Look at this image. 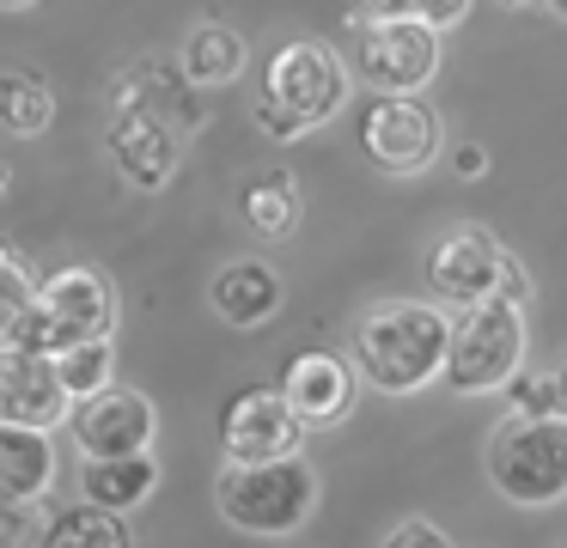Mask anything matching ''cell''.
I'll list each match as a JSON object with an SVG mask.
<instances>
[{
    "mask_svg": "<svg viewBox=\"0 0 567 548\" xmlns=\"http://www.w3.org/2000/svg\"><path fill=\"white\" fill-rule=\"evenodd\" d=\"M452 360V317L427 299H379L354 323V365L384 396H415Z\"/></svg>",
    "mask_w": 567,
    "mask_h": 548,
    "instance_id": "6da1fadb",
    "label": "cell"
},
{
    "mask_svg": "<svg viewBox=\"0 0 567 548\" xmlns=\"http://www.w3.org/2000/svg\"><path fill=\"white\" fill-rule=\"evenodd\" d=\"M342 104H348V61L318 37H293L262 68L257 128L269 141H299L306 128H323Z\"/></svg>",
    "mask_w": 567,
    "mask_h": 548,
    "instance_id": "7a4b0ae2",
    "label": "cell"
},
{
    "mask_svg": "<svg viewBox=\"0 0 567 548\" xmlns=\"http://www.w3.org/2000/svg\"><path fill=\"white\" fill-rule=\"evenodd\" d=\"M214 506L245 536H293L318 506V469L299 451L269 463H226L214 482Z\"/></svg>",
    "mask_w": 567,
    "mask_h": 548,
    "instance_id": "3957f363",
    "label": "cell"
},
{
    "mask_svg": "<svg viewBox=\"0 0 567 548\" xmlns=\"http://www.w3.org/2000/svg\"><path fill=\"white\" fill-rule=\"evenodd\" d=\"M488 482L513 506L567 499V414H506L488 433Z\"/></svg>",
    "mask_w": 567,
    "mask_h": 548,
    "instance_id": "277c9868",
    "label": "cell"
},
{
    "mask_svg": "<svg viewBox=\"0 0 567 548\" xmlns=\"http://www.w3.org/2000/svg\"><path fill=\"white\" fill-rule=\"evenodd\" d=\"M525 365V304L513 299H482L452 317V360L445 384L457 396H494L506 390Z\"/></svg>",
    "mask_w": 567,
    "mask_h": 548,
    "instance_id": "5b68a950",
    "label": "cell"
},
{
    "mask_svg": "<svg viewBox=\"0 0 567 548\" xmlns=\"http://www.w3.org/2000/svg\"><path fill=\"white\" fill-rule=\"evenodd\" d=\"M427 287H433V299L452 304V311L482 304V299H513V304L530 299L525 262L482 226H457L433 244L427 250Z\"/></svg>",
    "mask_w": 567,
    "mask_h": 548,
    "instance_id": "8992f818",
    "label": "cell"
},
{
    "mask_svg": "<svg viewBox=\"0 0 567 548\" xmlns=\"http://www.w3.org/2000/svg\"><path fill=\"white\" fill-rule=\"evenodd\" d=\"M116 329V287L104 268L74 262V268H55L50 280L38 287V317H31L25 341L19 348H38V353H62L80 348V341H99Z\"/></svg>",
    "mask_w": 567,
    "mask_h": 548,
    "instance_id": "52a82bcc",
    "label": "cell"
},
{
    "mask_svg": "<svg viewBox=\"0 0 567 548\" xmlns=\"http://www.w3.org/2000/svg\"><path fill=\"white\" fill-rule=\"evenodd\" d=\"M354 73L372 92H421L440 73V24L354 19Z\"/></svg>",
    "mask_w": 567,
    "mask_h": 548,
    "instance_id": "ba28073f",
    "label": "cell"
},
{
    "mask_svg": "<svg viewBox=\"0 0 567 548\" xmlns=\"http://www.w3.org/2000/svg\"><path fill=\"white\" fill-rule=\"evenodd\" d=\"M360 146L384 177H415L440 158V116L415 92H379L360 116Z\"/></svg>",
    "mask_w": 567,
    "mask_h": 548,
    "instance_id": "9c48e42d",
    "label": "cell"
},
{
    "mask_svg": "<svg viewBox=\"0 0 567 548\" xmlns=\"http://www.w3.org/2000/svg\"><path fill=\"white\" fill-rule=\"evenodd\" d=\"M311 426L299 421V409L287 402V390H238L220 414V451L226 463H269V457H293L306 445Z\"/></svg>",
    "mask_w": 567,
    "mask_h": 548,
    "instance_id": "30bf717a",
    "label": "cell"
},
{
    "mask_svg": "<svg viewBox=\"0 0 567 548\" xmlns=\"http://www.w3.org/2000/svg\"><path fill=\"white\" fill-rule=\"evenodd\" d=\"M68 433H74L80 457H135V451H153V433H159V414L141 390H99V396L74 402L68 414Z\"/></svg>",
    "mask_w": 567,
    "mask_h": 548,
    "instance_id": "8fae6325",
    "label": "cell"
},
{
    "mask_svg": "<svg viewBox=\"0 0 567 548\" xmlns=\"http://www.w3.org/2000/svg\"><path fill=\"white\" fill-rule=\"evenodd\" d=\"M177 158H184V128L165 122L159 110L116 97V122H111V165H116V177L153 195V189H165V183L177 177Z\"/></svg>",
    "mask_w": 567,
    "mask_h": 548,
    "instance_id": "7c38bea8",
    "label": "cell"
},
{
    "mask_svg": "<svg viewBox=\"0 0 567 548\" xmlns=\"http://www.w3.org/2000/svg\"><path fill=\"white\" fill-rule=\"evenodd\" d=\"M74 414V396H68L62 372H55L50 353L38 348H0V421L19 426H62Z\"/></svg>",
    "mask_w": 567,
    "mask_h": 548,
    "instance_id": "4fadbf2b",
    "label": "cell"
},
{
    "mask_svg": "<svg viewBox=\"0 0 567 548\" xmlns=\"http://www.w3.org/2000/svg\"><path fill=\"white\" fill-rule=\"evenodd\" d=\"M281 390H287V402L299 409L306 426H336L348 409H354V365H348L342 353H330V348H306V353L287 360Z\"/></svg>",
    "mask_w": 567,
    "mask_h": 548,
    "instance_id": "5bb4252c",
    "label": "cell"
},
{
    "mask_svg": "<svg viewBox=\"0 0 567 548\" xmlns=\"http://www.w3.org/2000/svg\"><path fill=\"white\" fill-rule=\"evenodd\" d=\"M208 304H214V317L233 323V329H262L281 311V275H275L269 262H257V256H238V262H226L220 275L208 280Z\"/></svg>",
    "mask_w": 567,
    "mask_h": 548,
    "instance_id": "9a60e30c",
    "label": "cell"
},
{
    "mask_svg": "<svg viewBox=\"0 0 567 548\" xmlns=\"http://www.w3.org/2000/svg\"><path fill=\"white\" fill-rule=\"evenodd\" d=\"M159 487V457L135 451V457H80V499L111 511H135Z\"/></svg>",
    "mask_w": 567,
    "mask_h": 548,
    "instance_id": "2e32d148",
    "label": "cell"
},
{
    "mask_svg": "<svg viewBox=\"0 0 567 548\" xmlns=\"http://www.w3.org/2000/svg\"><path fill=\"white\" fill-rule=\"evenodd\" d=\"M55 482V445L43 426L0 421V499H43Z\"/></svg>",
    "mask_w": 567,
    "mask_h": 548,
    "instance_id": "e0dca14e",
    "label": "cell"
},
{
    "mask_svg": "<svg viewBox=\"0 0 567 548\" xmlns=\"http://www.w3.org/2000/svg\"><path fill=\"white\" fill-rule=\"evenodd\" d=\"M245 61H250L245 37H238L233 24H220V19H202L196 31L184 37V49H177V68H184V80L202 85V92H214V85H233L238 73H245Z\"/></svg>",
    "mask_w": 567,
    "mask_h": 548,
    "instance_id": "ac0fdd59",
    "label": "cell"
},
{
    "mask_svg": "<svg viewBox=\"0 0 567 548\" xmlns=\"http://www.w3.org/2000/svg\"><path fill=\"white\" fill-rule=\"evenodd\" d=\"M123 518L128 511H111V506L80 499V506L50 511V524H43V548H135Z\"/></svg>",
    "mask_w": 567,
    "mask_h": 548,
    "instance_id": "d6986e66",
    "label": "cell"
},
{
    "mask_svg": "<svg viewBox=\"0 0 567 548\" xmlns=\"http://www.w3.org/2000/svg\"><path fill=\"white\" fill-rule=\"evenodd\" d=\"M55 122V92L43 73L31 68H0V128L19 134V141H31V134H43Z\"/></svg>",
    "mask_w": 567,
    "mask_h": 548,
    "instance_id": "ffe728a7",
    "label": "cell"
},
{
    "mask_svg": "<svg viewBox=\"0 0 567 548\" xmlns=\"http://www.w3.org/2000/svg\"><path fill=\"white\" fill-rule=\"evenodd\" d=\"M238 214H245V226L257 231V238H287L299 219V189L287 170H269V177H257L245 195H238Z\"/></svg>",
    "mask_w": 567,
    "mask_h": 548,
    "instance_id": "44dd1931",
    "label": "cell"
},
{
    "mask_svg": "<svg viewBox=\"0 0 567 548\" xmlns=\"http://www.w3.org/2000/svg\"><path fill=\"white\" fill-rule=\"evenodd\" d=\"M50 360H55V372H62V384H68V396H74V402L111 390V378H116V348H111V335L80 341V348H62V353H50Z\"/></svg>",
    "mask_w": 567,
    "mask_h": 548,
    "instance_id": "7402d4cb",
    "label": "cell"
},
{
    "mask_svg": "<svg viewBox=\"0 0 567 548\" xmlns=\"http://www.w3.org/2000/svg\"><path fill=\"white\" fill-rule=\"evenodd\" d=\"M38 317V280L25 275L13 250H0V348H19Z\"/></svg>",
    "mask_w": 567,
    "mask_h": 548,
    "instance_id": "603a6c76",
    "label": "cell"
},
{
    "mask_svg": "<svg viewBox=\"0 0 567 548\" xmlns=\"http://www.w3.org/2000/svg\"><path fill=\"white\" fill-rule=\"evenodd\" d=\"M470 0H354V19H421V24H457Z\"/></svg>",
    "mask_w": 567,
    "mask_h": 548,
    "instance_id": "cb8c5ba5",
    "label": "cell"
},
{
    "mask_svg": "<svg viewBox=\"0 0 567 548\" xmlns=\"http://www.w3.org/2000/svg\"><path fill=\"white\" fill-rule=\"evenodd\" d=\"M506 402H513V414H567L561 372H518L506 384Z\"/></svg>",
    "mask_w": 567,
    "mask_h": 548,
    "instance_id": "d4e9b609",
    "label": "cell"
},
{
    "mask_svg": "<svg viewBox=\"0 0 567 548\" xmlns=\"http://www.w3.org/2000/svg\"><path fill=\"white\" fill-rule=\"evenodd\" d=\"M43 524L38 499H0V548H43Z\"/></svg>",
    "mask_w": 567,
    "mask_h": 548,
    "instance_id": "484cf974",
    "label": "cell"
},
{
    "mask_svg": "<svg viewBox=\"0 0 567 548\" xmlns=\"http://www.w3.org/2000/svg\"><path fill=\"white\" fill-rule=\"evenodd\" d=\"M379 548H457V542L433 518H403V524H391V536Z\"/></svg>",
    "mask_w": 567,
    "mask_h": 548,
    "instance_id": "4316f807",
    "label": "cell"
},
{
    "mask_svg": "<svg viewBox=\"0 0 567 548\" xmlns=\"http://www.w3.org/2000/svg\"><path fill=\"white\" fill-rule=\"evenodd\" d=\"M452 165L464 170V177H482V170H488V153H482L476 141H464V146H452Z\"/></svg>",
    "mask_w": 567,
    "mask_h": 548,
    "instance_id": "83f0119b",
    "label": "cell"
},
{
    "mask_svg": "<svg viewBox=\"0 0 567 548\" xmlns=\"http://www.w3.org/2000/svg\"><path fill=\"white\" fill-rule=\"evenodd\" d=\"M501 7H549V0H501Z\"/></svg>",
    "mask_w": 567,
    "mask_h": 548,
    "instance_id": "f1b7e54d",
    "label": "cell"
},
{
    "mask_svg": "<svg viewBox=\"0 0 567 548\" xmlns=\"http://www.w3.org/2000/svg\"><path fill=\"white\" fill-rule=\"evenodd\" d=\"M0 7H7V12H19V7H38V0H0Z\"/></svg>",
    "mask_w": 567,
    "mask_h": 548,
    "instance_id": "f546056e",
    "label": "cell"
},
{
    "mask_svg": "<svg viewBox=\"0 0 567 548\" xmlns=\"http://www.w3.org/2000/svg\"><path fill=\"white\" fill-rule=\"evenodd\" d=\"M549 7H555V12H561V19H567V0H549Z\"/></svg>",
    "mask_w": 567,
    "mask_h": 548,
    "instance_id": "4dcf8cb0",
    "label": "cell"
},
{
    "mask_svg": "<svg viewBox=\"0 0 567 548\" xmlns=\"http://www.w3.org/2000/svg\"><path fill=\"white\" fill-rule=\"evenodd\" d=\"M561 390H567V365H561Z\"/></svg>",
    "mask_w": 567,
    "mask_h": 548,
    "instance_id": "1f68e13d",
    "label": "cell"
},
{
    "mask_svg": "<svg viewBox=\"0 0 567 548\" xmlns=\"http://www.w3.org/2000/svg\"><path fill=\"white\" fill-rule=\"evenodd\" d=\"M0 189H7V170H0Z\"/></svg>",
    "mask_w": 567,
    "mask_h": 548,
    "instance_id": "d6a6232c",
    "label": "cell"
}]
</instances>
